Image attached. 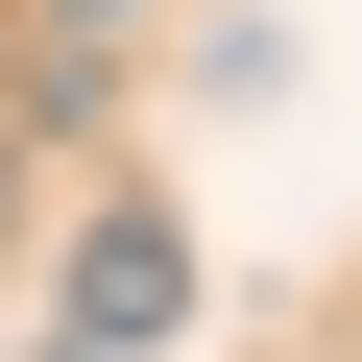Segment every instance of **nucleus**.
<instances>
[{"instance_id":"nucleus-1","label":"nucleus","mask_w":362,"mask_h":362,"mask_svg":"<svg viewBox=\"0 0 362 362\" xmlns=\"http://www.w3.org/2000/svg\"><path fill=\"white\" fill-rule=\"evenodd\" d=\"M169 314H194V242H169V218H97V242H73V338H97V362H145Z\"/></svg>"},{"instance_id":"nucleus-2","label":"nucleus","mask_w":362,"mask_h":362,"mask_svg":"<svg viewBox=\"0 0 362 362\" xmlns=\"http://www.w3.org/2000/svg\"><path fill=\"white\" fill-rule=\"evenodd\" d=\"M73 25H97V0H73Z\"/></svg>"}]
</instances>
